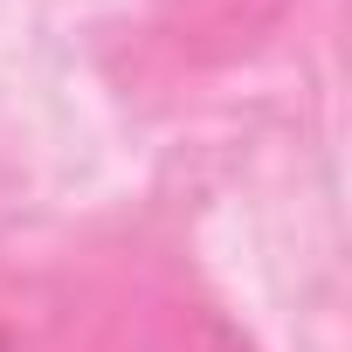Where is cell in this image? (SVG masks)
Wrapping results in <instances>:
<instances>
[{"mask_svg": "<svg viewBox=\"0 0 352 352\" xmlns=\"http://www.w3.org/2000/svg\"><path fill=\"white\" fill-rule=\"evenodd\" d=\"M270 8H276V0H201V14H214L221 28H235V21L249 28V21H263Z\"/></svg>", "mask_w": 352, "mask_h": 352, "instance_id": "obj_3", "label": "cell"}, {"mask_svg": "<svg viewBox=\"0 0 352 352\" xmlns=\"http://www.w3.org/2000/svg\"><path fill=\"white\" fill-rule=\"evenodd\" d=\"M90 352H249V345L208 304L166 283H131V290H111V304L97 311Z\"/></svg>", "mask_w": 352, "mask_h": 352, "instance_id": "obj_1", "label": "cell"}, {"mask_svg": "<svg viewBox=\"0 0 352 352\" xmlns=\"http://www.w3.org/2000/svg\"><path fill=\"white\" fill-rule=\"evenodd\" d=\"M35 324H42L35 290L0 263V352H35Z\"/></svg>", "mask_w": 352, "mask_h": 352, "instance_id": "obj_2", "label": "cell"}]
</instances>
